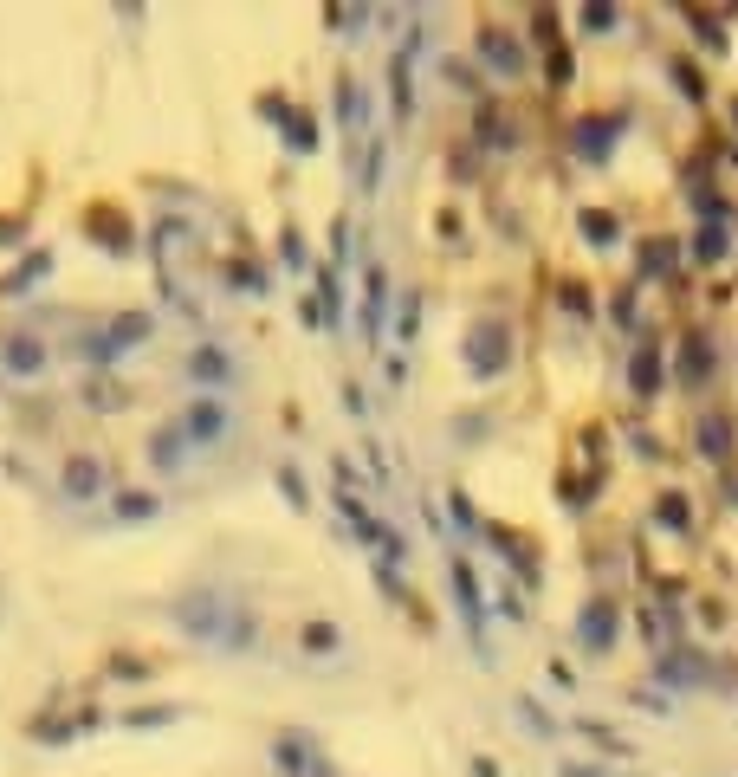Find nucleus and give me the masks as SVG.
Instances as JSON below:
<instances>
[{"mask_svg":"<svg viewBox=\"0 0 738 777\" xmlns=\"http://www.w3.org/2000/svg\"><path fill=\"white\" fill-rule=\"evenodd\" d=\"M169 616H175V629H182V635H195V642H208V648H227V654H253V642H259V622L246 616L240 603L214 596V590L182 596Z\"/></svg>","mask_w":738,"mask_h":777,"instance_id":"f257e3e1","label":"nucleus"},{"mask_svg":"<svg viewBox=\"0 0 738 777\" xmlns=\"http://www.w3.org/2000/svg\"><path fill=\"white\" fill-rule=\"evenodd\" d=\"M460 357H467V370L492 383V376H505V363H512V324L505 318H480L467 331V344H460Z\"/></svg>","mask_w":738,"mask_h":777,"instance_id":"f03ea898","label":"nucleus"},{"mask_svg":"<svg viewBox=\"0 0 738 777\" xmlns=\"http://www.w3.org/2000/svg\"><path fill=\"white\" fill-rule=\"evenodd\" d=\"M447 583H454V603H460V616H467V635L480 642V661H492V648H486V609H480V577H473L467 557L447 564Z\"/></svg>","mask_w":738,"mask_h":777,"instance_id":"7ed1b4c3","label":"nucleus"},{"mask_svg":"<svg viewBox=\"0 0 738 777\" xmlns=\"http://www.w3.org/2000/svg\"><path fill=\"white\" fill-rule=\"evenodd\" d=\"M577 635H583V648H590V654H609L615 648V635H622V609H615V596H590V603H583Z\"/></svg>","mask_w":738,"mask_h":777,"instance_id":"20e7f679","label":"nucleus"},{"mask_svg":"<svg viewBox=\"0 0 738 777\" xmlns=\"http://www.w3.org/2000/svg\"><path fill=\"white\" fill-rule=\"evenodd\" d=\"M628 389H635V402H654V395L667 389V357L654 337H641L635 357H628Z\"/></svg>","mask_w":738,"mask_h":777,"instance_id":"39448f33","label":"nucleus"},{"mask_svg":"<svg viewBox=\"0 0 738 777\" xmlns=\"http://www.w3.org/2000/svg\"><path fill=\"white\" fill-rule=\"evenodd\" d=\"M674 376H680V389H700L706 376H713V337H706V331H687V337H680Z\"/></svg>","mask_w":738,"mask_h":777,"instance_id":"423d86ee","label":"nucleus"},{"mask_svg":"<svg viewBox=\"0 0 738 777\" xmlns=\"http://www.w3.org/2000/svg\"><path fill=\"white\" fill-rule=\"evenodd\" d=\"M480 59H486L499 78H518V72H525V46H518L512 33H499V26H480Z\"/></svg>","mask_w":738,"mask_h":777,"instance_id":"0eeeda50","label":"nucleus"},{"mask_svg":"<svg viewBox=\"0 0 738 777\" xmlns=\"http://www.w3.org/2000/svg\"><path fill=\"white\" fill-rule=\"evenodd\" d=\"M570 149H577L583 162H609L615 156V124L609 117H583V124L570 130Z\"/></svg>","mask_w":738,"mask_h":777,"instance_id":"6e6552de","label":"nucleus"},{"mask_svg":"<svg viewBox=\"0 0 738 777\" xmlns=\"http://www.w3.org/2000/svg\"><path fill=\"white\" fill-rule=\"evenodd\" d=\"M693 454L713 460V467H726V460H732V421L726 415H700V428H693Z\"/></svg>","mask_w":738,"mask_h":777,"instance_id":"1a4fd4ad","label":"nucleus"},{"mask_svg":"<svg viewBox=\"0 0 738 777\" xmlns=\"http://www.w3.org/2000/svg\"><path fill=\"white\" fill-rule=\"evenodd\" d=\"M65 493H72V499H98L104 493V460L98 454H72V460H65Z\"/></svg>","mask_w":738,"mask_h":777,"instance_id":"9d476101","label":"nucleus"},{"mask_svg":"<svg viewBox=\"0 0 738 777\" xmlns=\"http://www.w3.org/2000/svg\"><path fill=\"white\" fill-rule=\"evenodd\" d=\"M661 680H674V687H700V680H713V667L700 661V654H687V648H661Z\"/></svg>","mask_w":738,"mask_h":777,"instance_id":"9b49d317","label":"nucleus"},{"mask_svg":"<svg viewBox=\"0 0 738 777\" xmlns=\"http://www.w3.org/2000/svg\"><path fill=\"white\" fill-rule=\"evenodd\" d=\"M175 428H182V434H195L201 447H214V441L227 434V408H221V402H195L182 421H175Z\"/></svg>","mask_w":738,"mask_h":777,"instance_id":"f8f14e48","label":"nucleus"},{"mask_svg":"<svg viewBox=\"0 0 738 777\" xmlns=\"http://www.w3.org/2000/svg\"><path fill=\"white\" fill-rule=\"evenodd\" d=\"M382 305H389V279H382V266L363 272V337L376 344L382 337Z\"/></svg>","mask_w":738,"mask_h":777,"instance_id":"ddd939ff","label":"nucleus"},{"mask_svg":"<svg viewBox=\"0 0 738 777\" xmlns=\"http://www.w3.org/2000/svg\"><path fill=\"white\" fill-rule=\"evenodd\" d=\"M726 253H732V227L726 221H700V227H693V259H700V266H719Z\"/></svg>","mask_w":738,"mask_h":777,"instance_id":"4468645a","label":"nucleus"},{"mask_svg":"<svg viewBox=\"0 0 738 777\" xmlns=\"http://www.w3.org/2000/svg\"><path fill=\"white\" fill-rule=\"evenodd\" d=\"M46 272H52V253L39 247V253H26V266H13L7 279H0V292H7V298H20V292H33V279H46Z\"/></svg>","mask_w":738,"mask_h":777,"instance_id":"2eb2a0df","label":"nucleus"},{"mask_svg":"<svg viewBox=\"0 0 738 777\" xmlns=\"http://www.w3.org/2000/svg\"><path fill=\"white\" fill-rule=\"evenodd\" d=\"M577 227H583V240H590V247H622V221L603 214V208H583Z\"/></svg>","mask_w":738,"mask_h":777,"instance_id":"dca6fc26","label":"nucleus"},{"mask_svg":"<svg viewBox=\"0 0 738 777\" xmlns=\"http://www.w3.org/2000/svg\"><path fill=\"white\" fill-rule=\"evenodd\" d=\"M480 143L486 149H518V117L512 111H480Z\"/></svg>","mask_w":738,"mask_h":777,"instance_id":"f3484780","label":"nucleus"},{"mask_svg":"<svg viewBox=\"0 0 738 777\" xmlns=\"http://www.w3.org/2000/svg\"><path fill=\"white\" fill-rule=\"evenodd\" d=\"M272 758H279L285 771H298V777H318V771H324L318 758H311V745H305V739H279V752H272Z\"/></svg>","mask_w":738,"mask_h":777,"instance_id":"a211bd4d","label":"nucleus"},{"mask_svg":"<svg viewBox=\"0 0 738 777\" xmlns=\"http://www.w3.org/2000/svg\"><path fill=\"white\" fill-rule=\"evenodd\" d=\"M389 98H395V117L415 111V85H408V52H395V65H389Z\"/></svg>","mask_w":738,"mask_h":777,"instance_id":"6ab92c4d","label":"nucleus"},{"mask_svg":"<svg viewBox=\"0 0 738 777\" xmlns=\"http://www.w3.org/2000/svg\"><path fill=\"white\" fill-rule=\"evenodd\" d=\"M188 376H201V383H227L234 363H227L221 350H195V357H188Z\"/></svg>","mask_w":738,"mask_h":777,"instance_id":"aec40b11","label":"nucleus"},{"mask_svg":"<svg viewBox=\"0 0 738 777\" xmlns=\"http://www.w3.org/2000/svg\"><path fill=\"white\" fill-rule=\"evenodd\" d=\"M39 363H46V350H39V344H33V337H13V344H7V370H20V376H33V370H39Z\"/></svg>","mask_w":738,"mask_h":777,"instance_id":"412c9836","label":"nucleus"},{"mask_svg":"<svg viewBox=\"0 0 738 777\" xmlns=\"http://www.w3.org/2000/svg\"><path fill=\"white\" fill-rule=\"evenodd\" d=\"M654 518H661V525H674V531H687V499H680V493H661V499H654Z\"/></svg>","mask_w":738,"mask_h":777,"instance_id":"4be33fe9","label":"nucleus"},{"mask_svg":"<svg viewBox=\"0 0 738 777\" xmlns=\"http://www.w3.org/2000/svg\"><path fill=\"white\" fill-rule=\"evenodd\" d=\"M674 259H680V247H674V240H648V247H641V266H648V272H667Z\"/></svg>","mask_w":738,"mask_h":777,"instance_id":"5701e85b","label":"nucleus"},{"mask_svg":"<svg viewBox=\"0 0 738 777\" xmlns=\"http://www.w3.org/2000/svg\"><path fill=\"white\" fill-rule=\"evenodd\" d=\"M337 642H344V635H337L331 622H305V648L311 654H337Z\"/></svg>","mask_w":738,"mask_h":777,"instance_id":"b1692460","label":"nucleus"},{"mask_svg":"<svg viewBox=\"0 0 738 777\" xmlns=\"http://www.w3.org/2000/svg\"><path fill=\"white\" fill-rule=\"evenodd\" d=\"M149 454H156V467H175V460H182V428H162Z\"/></svg>","mask_w":738,"mask_h":777,"instance_id":"393cba45","label":"nucleus"},{"mask_svg":"<svg viewBox=\"0 0 738 777\" xmlns=\"http://www.w3.org/2000/svg\"><path fill=\"white\" fill-rule=\"evenodd\" d=\"M674 85L687 91V98H706V78H700V65H693V59H674Z\"/></svg>","mask_w":738,"mask_h":777,"instance_id":"a878e982","label":"nucleus"},{"mask_svg":"<svg viewBox=\"0 0 738 777\" xmlns=\"http://www.w3.org/2000/svg\"><path fill=\"white\" fill-rule=\"evenodd\" d=\"M615 26H622L615 7H583V33H615Z\"/></svg>","mask_w":738,"mask_h":777,"instance_id":"bb28decb","label":"nucleus"},{"mask_svg":"<svg viewBox=\"0 0 738 777\" xmlns=\"http://www.w3.org/2000/svg\"><path fill=\"white\" fill-rule=\"evenodd\" d=\"M544 72H551V78H544V85H551V91H564V85H570V52L557 46L551 59H544Z\"/></svg>","mask_w":738,"mask_h":777,"instance_id":"cd10ccee","label":"nucleus"},{"mask_svg":"<svg viewBox=\"0 0 738 777\" xmlns=\"http://www.w3.org/2000/svg\"><path fill=\"white\" fill-rule=\"evenodd\" d=\"M693 39H700V46H726V33H719V26H713V13H693Z\"/></svg>","mask_w":738,"mask_h":777,"instance_id":"c85d7f7f","label":"nucleus"},{"mask_svg":"<svg viewBox=\"0 0 738 777\" xmlns=\"http://www.w3.org/2000/svg\"><path fill=\"white\" fill-rule=\"evenodd\" d=\"M415 324H421V298L408 292V298H402V318H395V331H402V344H408V337H415Z\"/></svg>","mask_w":738,"mask_h":777,"instance_id":"c756f323","label":"nucleus"},{"mask_svg":"<svg viewBox=\"0 0 738 777\" xmlns=\"http://www.w3.org/2000/svg\"><path fill=\"white\" fill-rule=\"evenodd\" d=\"M279 486H285V499H292V506H305V480H298V467H279Z\"/></svg>","mask_w":738,"mask_h":777,"instance_id":"7c9ffc66","label":"nucleus"},{"mask_svg":"<svg viewBox=\"0 0 738 777\" xmlns=\"http://www.w3.org/2000/svg\"><path fill=\"white\" fill-rule=\"evenodd\" d=\"M149 512H156V499H149V493H136V499H117V518H149Z\"/></svg>","mask_w":738,"mask_h":777,"instance_id":"2f4dec72","label":"nucleus"},{"mask_svg":"<svg viewBox=\"0 0 738 777\" xmlns=\"http://www.w3.org/2000/svg\"><path fill=\"white\" fill-rule=\"evenodd\" d=\"M447 85L473 91V85H480V78H473V65H467V59H447Z\"/></svg>","mask_w":738,"mask_h":777,"instance_id":"473e14b6","label":"nucleus"},{"mask_svg":"<svg viewBox=\"0 0 738 777\" xmlns=\"http://www.w3.org/2000/svg\"><path fill=\"white\" fill-rule=\"evenodd\" d=\"M564 305H570V311H577V318H590V292H583V285H577V279H570V285H564Z\"/></svg>","mask_w":738,"mask_h":777,"instance_id":"72a5a7b5","label":"nucleus"},{"mask_svg":"<svg viewBox=\"0 0 738 777\" xmlns=\"http://www.w3.org/2000/svg\"><path fill=\"white\" fill-rule=\"evenodd\" d=\"M447 512H454V518H460V525H467V531L480 525V518H473V499H467V493H454V499H447Z\"/></svg>","mask_w":738,"mask_h":777,"instance_id":"f704fd0d","label":"nucleus"},{"mask_svg":"<svg viewBox=\"0 0 738 777\" xmlns=\"http://www.w3.org/2000/svg\"><path fill=\"white\" fill-rule=\"evenodd\" d=\"M551 33H557V13H538V20H531V39H538V46H551Z\"/></svg>","mask_w":738,"mask_h":777,"instance_id":"c9c22d12","label":"nucleus"},{"mask_svg":"<svg viewBox=\"0 0 738 777\" xmlns=\"http://www.w3.org/2000/svg\"><path fill=\"white\" fill-rule=\"evenodd\" d=\"M615 318H622V324L635 318V285H622V292H615Z\"/></svg>","mask_w":738,"mask_h":777,"instance_id":"e433bc0d","label":"nucleus"},{"mask_svg":"<svg viewBox=\"0 0 738 777\" xmlns=\"http://www.w3.org/2000/svg\"><path fill=\"white\" fill-rule=\"evenodd\" d=\"M454 434H467V441H473V434H486V415H460V421H454Z\"/></svg>","mask_w":738,"mask_h":777,"instance_id":"4c0bfd02","label":"nucleus"},{"mask_svg":"<svg viewBox=\"0 0 738 777\" xmlns=\"http://www.w3.org/2000/svg\"><path fill=\"white\" fill-rule=\"evenodd\" d=\"M557 777H609V771H596V765H577V758H570V765H557Z\"/></svg>","mask_w":738,"mask_h":777,"instance_id":"58836bf2","label":"nucleus"},{"mask_svg":"<svg viewBox=\"0 0 738 777\" xmlns=\"http://www.w3.org/2000/svg\"><path fill=\"white\" fill-rule=\"evenodd\" d=\"M726 506H738V473H732V480H726Z\"/></svg>","mask_w":738,"mask_h":777,"instance_id":"ea45409f","label":"nucleus"}]
</instances>
